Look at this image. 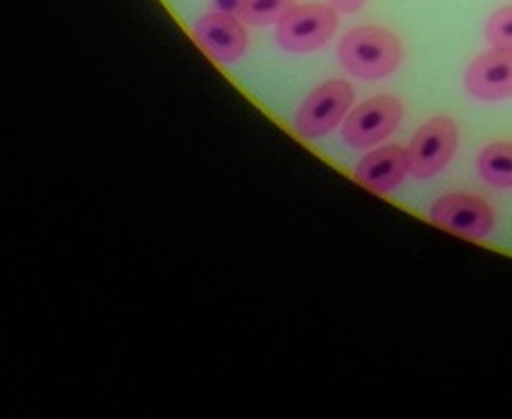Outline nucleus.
<instances>
[{
    "label": "nucleus",
    "mask_w": 512,
    "mask_h": 419,
    "mask_svg": "<svg viewBox=\"0 0 512 419\" xmlns=\"http://www.w3.org/2000/svg\"><path fill=\"white\" fill-rule=\"evenodd\" d=\"M405 48L398 34L386 27H357L350 29L338 44V60L345 72L357 80L376 82L393 75L400 68Z\"/></svg>",
    "instance_id": "1"
},
{
    "label": "nucleus",
    "mask_w": 512,
    "mask_h": 419,
    "mask_svg": "<svg viewBox=\"0 0 512 419\" xmlns=\"http://www.w3.org/2000/svg\"><path fill=\"white\" fill-rule=\"evenodd\" d=\"M338 32V10L328 3L295 5L276 24V41L288 53L319 51Z\"/></svg>",
    "instance_id": "2"
},
{
    "label": "nucleus",
    "mask_w": 512,
    "mask_h": 419,
    "mask_svg": "<svg viewBox=\"0 0 512 419\" xmlns=\"http://www.w3.org/2000/svg\"><path fill=\"white\" fill-rule=\"evenodd\" d=\"M352 101H355V89L350 87V82H323L302 101V106L297 108L292 127H295L297 135H302L304 139L326 137L328 132H333L335 127L340 125V120H343L347 111H350Z\"/></svg>",
    "instance_id": "3"
},
{
    "label": "nucleus",
    "mask_w": 512,
    "mask_h": 419,
    "mask_svg": "<svg viewBox=\"0 0 512 419\" xmlns=\"http://www.w3.org/2000/svg\"><path fill=\"white\" fill-rule=\"evenodd\" d=\"M434 226L465 240H484L496 228V211L486 199L465 192H450L431 204Z\"/></svg>",
    "instance_id": "4"
},
{
    "label": "nucleus",
    "mask_w": 512,
    "mask_h": 419,
    "mask_svg": "<svg viewBox=\"0 0 512 419\" xmlns=\"http://www.w3.org/2000/svg\"><path fill=\"white\" fill-rule=\"evenodd\" d=\"M457 144H460V130L455 120L438 115L414 132L410 147H407V161L410 173L417 180H429L441 173L453 161Z\"/></svg>",
    "instance_id": "5"
},
{
    "label": "nucleus",
    "mask_w": 512,
    "mask_h": 419,
    "mask_svg": "<svg viewBox=\"0 0 512 419\" xmlns=\"http://www.w3.org/2000/svg\"><path fill=\"white\" fill-rule=\"evenodd\" d=\"M402 113H405L402 101L390 94L374 96V99L359 103L343 123L345 144L352 149L374 147L398 130Z\"/></svg>",
    "instance_id": "6"
},
{
    "label": "nucleus",
    "mask_w": 512,
    "mask_h": 419,
    "mask_svg": "<svg viewBox=\"0 0 512 419\" xmlns=\"http://www.w3.org/2000/svg\"><path fill=\"white\" fill-rule=\"evenodd\" d=\"M465 89L477 101H503L512 96V48L479 53L465 70Z\"/></svg>",
    "instance_id": "7"
},
{
    "label": "nucleus",
    "mask_w": 512,
    "mask_h": 419,
    "mask_svg": "<svg viewBox=\"0 0 512 419\" xmlns=\"http://www.w3.org/2000/svg\"><path fill=\"white\" fill-rule=\"evenodd\" d=\"M194 41L218 63H235L245 56L249 36L237 15L213 10L209 15L199 17L192 27Z\"/></svg>",
    "instance_id": "8"
},
{
    "label": "nucleus",
    "mask_w": 512,
    "mask_h": 419,
    "mask_svg": "<svg viewBox=\"0 0 512 419\" xmlns=\"http://www.w3.org/2000/svg\"><path fill=\"white\" fill-rule=\"evenodd\" d=\"M407 173H410L407 149L398 147V144H388V147L369 151L355 168L357 182H362L367 190L379 194L393 192L407 178Z\"/></svg>",
    "instance_id": "9"
},
{
    "label": "nucleus",
    "mask_w": 512,
    "mask_h": 419,
    "mask_svg": "<svg viewBox=\"0 0 512 419\" xmlns=\"http://www.w3.org/2000/svg\"><path fill=\"white\" fill-rule=\"evenodd\" d=\"M477 173L486 185L512 190V142L501 139V142L486 144L477 159Z\"/></svg>",
    "instance_id": "10"
},
{
    "label": "nucleus",
    "mask_w": 512,
    "mask_h": 419,
    "mask_svg": "<svg viewBox=\"0 0 512 419\" xmlns=\"http://www.w3.org/2000/svg\"><path fill=\"white\" fill-rule=\"evenodd\" d=\"M295 5L297 0H245L240 20L252 24V27H268V24H278L283 20Z\"/></svg>",
    "instance_id": "11"
},
{
    "label": "nucleus",
    "mask_w": 512,
    "mask_h": 419,
    "mask_svg": "<svg viewBox=\"0 0 512 419\" xmlns=\"http://www.w3.org/2000/svg\"><path fill=\"white\" fill-rule=\"evenodd\" d=\"M486 41L496 48H512V5L496 10L486 22Z\"/></svg>",
    "instance_id": "12"
},
{
    "label": "nucleus",
    "mask_w": 512,
    "mask_h": 419,
    "mask_svg": "<svg viewBox=\"0 0 512 419\" xmlns=\"http://www.w3.org/2000/svg\"><path fill=\"white\" fill-rule=\"evenodd\" d=\"M211 5H213V10L228 12V15L240 17V10H242V5H245V0H211Z\"/></svg>",
    "instance_id": "13"
},
{
    "label": "nucleus",
    "mask_w": 512,
    "mask_h": 419,
    "mask_svg": "<svg viewBox=\"0 0 512 419\" xmlns=\"http://www.w3.org/2000/svg\"><path fill=\"white\" fill-rule=\"evenodd\" d=\"M364 3H367V0H328V5H333L338 12H347V15L362 10Z\"/></svg>",
    "instance_id": "14"
}]
</instances>
